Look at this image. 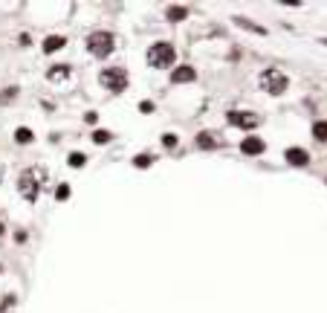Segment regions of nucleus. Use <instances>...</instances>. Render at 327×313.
Listing matches in <instances>:
<instances>
[{
    "label": "nucleus",
    "instance_id": "f257e3e1",
    "mask_svg": "<svg viewBox=\"0 0 327 313\" xmlns=\"http://www.w3.org/2000/svg\"><path fill=\"white\" fill-rule=\"evenodd\" d=\"M177 61V49L174 44H168V41H156V44L148 49V64H151L153 70H165L171 67Z\"/></svg>",
    "mask_w": 327,
    "mask_h": 313
},
{
    "label": "nucleus",
    "instance_id": "f03ea898",
    "mask_svg": "<svg viewBox=\"0 0 327 313\" xmlns=\"http://www.w3.org/2000/svg\"><path fill=\"white\" fill-rule=\"evenodd\" d=\"M41 183H44V168H29V171L21 174V180H18V192H21L29 203H35Z\"/></svg>",
    "mask_w": 327,
    "mask_h": 313
},
{
    "label": "nucleus",
    "instance_id": "7ed1b4c3",
    "mask_svg": "<svg viewBox=\"0 0 327 313\" xmlns=\"http://www.w3.org/2000/svg\"><path fill=\"white\" fill-rule=\"evenodd\" d=\"M258 84H261V90L269 93V96H281V93L287 90V84H290V81H287V76H284L281 70L269 67V70H264V73H261Z\"/></svg>",
    "mask_w": 327,
    "mask_h": 313
},
{
    "label": "nucleus",
    "instance_id": "20e7f679",
    "mask_svg": "<svg viewBox=\"0 0 327 313\" xmlns=\"http://www.w3.org/2000/svg\"><path fill=\"white\" fill-rule=\"evenodd\" d=\"M87 49L93 52L96 58H107L113 49H116V38L110 32H93L87 38Z\"/></svg>",
    "mask_w": 327,
    "mask_h": 313
},
{
    "label": "nucleus",
    "instance_id": "39448f33",
    "mask_svg": "<svg viewBox=\"0 0 327 313\" xmlns=\"http://www.w3.org/2000/svg\"><path fill=\"white\" fill-rule=\"evenodd\" d=\"M99 84H105L110 93H122L128 87V73L119 67H110V70H102V76H99Z\"/></svg>",
    "mask_w": 327,
    "mask_h": 313
},
{
    "label": "nucleus",
    "instance_id": "423d86ee",
    "mask_svg": "<svg viewBox=\"0 0 327 313\" xmlns=\"http://www.w3.org/2000/svg\"><path fill=\"white\" fill-rule=\"evenodd\" d=\"M226 119L232 122V125H237L240 131H252V128H258V113H249V110H229L226 113Z\"/></svg>",
    "mask_w": 327,
    "mask_h": 313
},
{
    "label": "nucleus",
    "instance_id": "0eeeda50",
    "mask_svg": "<svg viewBox=\"0 0 327 313\" xmlns=\"http://www.w3.org/2000/svg\"><path fill=\"white\" fill-rule=\"evenodd\" d=\"M240 151H243L246 157H258V154H264L267 151V142L258 137H246L243 142H240Z\"/></svg>",
    "mask_w": 327,
    "mask_h": 313
},
{
    "label": "nucleus",
    "instance_id": "6e6552de",
    "mask_svg": "<svg viewBox=\"0 0 327 313\" xmlns=\"http://www.w3.org/2000/svg\"><path fill=\"white\" fill-rule=\"evenodd\" d=\"M194 79H197V73H194V67H188V64H183V67H177L171 73V81L174 84H186V81H194Z\"/></svg>",
    "mask_w": 327,
    "mask_h": 313
},
{
    "label": "nucleus",
    "instance_id": "1a4fd4ad",
    "mask_svg": "<svg viewBox=\"0 0 327 313\" xmlns=\"http://www.w3.org/2000/svg\"><path fill=\"white\" fill-rule=\"evenodd\" d=\"M70 73H72L70 64H58V67H52V70L47 73V79L52 81V84H64V81L70 79Z\"/></svg>",
    "mask_w": 327,
    "mask_h": 313
},
{
    "label": "nucleus",
    "instance_id": "9d476101",
    "mask_svg": "<svg viewBox=\"0 0 327 313\" xmlns=\"http://www.w3.org/2000/svg\"><path fill=\"white\" fill-rule=\"evenodd\" d=\"M287 162L290 165H307L310 162V154L304 148H287Z\"/></svg>",
    "mask_w": 327,
    "mask_h": 313
},
{
    "label": "nucleus",
    "instance_id": "9b49d317",
    "mask_svg": "<svg viewBox=\"0 0 327 313\" xmlns=\"http://www.w3.org/2000/svg\"><path fill=\"white\" fill-rule=\"evenodd\" d=\"M64 46H67V38H64V35H49L47 41H44V52H58V49H64Z\"/></svg>",
    "mask_w": 327,
    "mask_h": 313
},
{
    "label": "nucleus",
    "instance_id": "f8f14e48",
    "mask_svg": "<svg viewBox=\"0 0 327 313\" xmlns=\"http://www.w3.org/2000/svg\"><path fill=\"white\" fill-rule=\"evenodd\" d=\"M165 18H168L171 23H180V21H186L188 18V9L186 6H168V9H165Z\"/></svg>",
    "mask_w": 327,
    "mask_h": 313
},
{
    "label": "nucleus",
    "instance_id": "ddd939ff",
    "mask_svg": "<svg viewBox=\"0 0 327 313\" xmlns=\"http://www.w3.org/2000/svg\"><path fill=\"white\" fill-rule=\"evenodd\" d=\"M197 148H203V151H214V148H217V139L211 137L209 131H200V134H197Z\"/></svg>",
    "mask_w": 327,
    "mask_h": 313
},
{
    "label": "nucleus",
    "instance_id": "4468645a",
    "mask_svg": "<svg viewBox=\"0 0 327 313\" xmlns=\"http://www.w3.org/2000/svg\"><path fill=\"white\" fill-rule=\"evenodd\" d=\"M234 23H237V26H243V29H249V32H255V35H267V29H264V26H258V23H252V21H246V18H240V15L234 18Z\"/></svg>",
    "mask_w": 327,
    "mask_h": 313
},
{
    "label": "nucleus",
    "instance_id": "2eb2a0df",
    "mask_svg": "<svg viewBox=\"0 0 327 313\" xmlns=\"http://www.w3.org/2000/svg\"><path fill=\"white\" fill-rule=\"evenodd\" d=\"M313 137L318 142H327V122H315L313 125Z\"/></svg>",
    "mask_w": 327,
    "mask_h": 313
},
{
    "label": "nucleus",
    "instance_id": "dca6fc26",
    "mask_svg": "<svg viewBox=\"0 0 327 313\" xmlns=\"http://www.w3.org/2000/svg\"><path fill=\"white\" fill-rule=\"evenodd\" d=\"M110 139H113L110 131H93V142H96V145H107Z\"/></svg>",
    "mask_w": 327,
    "mask_h": 313
},
{
    "label": "nucleus",
    "instance_id": "f3484780",
    "mask_svg": "<svg viewBox=\"0 0 327 313\" xmlns=\"http://www.w3.org/2000/svg\"><path fill=\"white\" fill-rule=\"evenodd\" d=\"M67 162H70L72 168H81L84 162H87V157H84L81 151H75V154H70V157H67Z\"/></svg>",
    "mask_w": 327,
    "mask_h": 313
},
{
    "label": "nucleus",
    "instance_id": "a211bd4d",
    "mask_svg": "<svg viewBox=\"0 0 327 313\" xmlns=\"http://www.w3.org/2000/svg\"><path fill=\"white\" fill-rule=\"evenodd\" d=\"M15 139H18V142H32V131H29V128H18V131H15Z\"/></svg>",
    "mask_w": 327,
    "mask_h": 313
},
{
    "label": "nucleus",
    "instance_id": "6ab92c4d",
    "mask_svg": "<svg viewBox=\"0 0 327 313\" xmlns=\"http://www.w3.org/2000/svg\"><path fill=\"white\" fill-rule=\"evenodd\" d=\"M15 96H18V87H9V90H0V104L12 102Z\"/></svg>",
    "mask_w": 327,
    "mask_h": 313
},
{
    "label": "nucleus",
    "instance_id": "aec40b11",
    "mask_svg": "<svg viewBox=\"0 0 327 313\" xmlns=\"http://www.w3.org/2000/svg\"><path fill=\"white\" fill-rule=\"evenodd\" d=\"M151 157H148V154H145V157H133V165H136V168H148V165H151Z\"/></svg>",
    "mask_w": 327,
    "mask_h": 313
},
{
    "label": "nucleus",
    "instance_id": "412c9836",
    "mask_svg": "<svg viewBox=\"0 0 327 313\" xmlns=\"http://www.w3.org/2000/svg\"><path fill=\"white\" fill-rule=\"evenodd\" d=\"M55 197H58V200H67V197H70V185L61 183L58 189H55Z\"/></svg>",
    "mask_w": 327,
    "mask_h": 313
},
{
    "label": "nucleus",
    "instance_id": "4be33fe9",
    "mask_svg": "<svg viewBox=\"0 0 327 313\" xmlns=\"http://www.w3.org/2000/svg\"><path fill=\"white\" fill-rule=\"evenodd\" d=\"M162 145L174 148V145H177V137H174V134H165V137H162Z\"/></svg>",
    "mask_w": 327,
    "mask_h": 313
},
{
    "label": "nucleus",
    "instance_id": "5701e85b",
    "mask_svg": "<svg viewBox=\"0 0 327 313\" xmlns=\"http://www.w3.org/2000/svg\"><path fill=\"white\" fill-rule=\"evenodd\" d=\"M139 110H142V113H153V102H142Z\"/></svg>",
    "mask_w": 327,
    "mask_h": 313
}]
</instances>
